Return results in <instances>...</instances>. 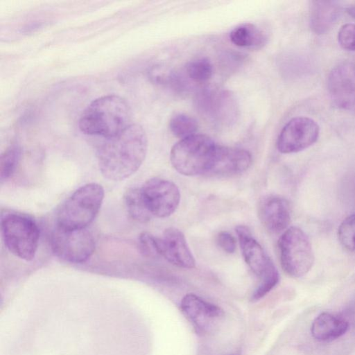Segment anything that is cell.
<instances>
[{
	"mask_svg": "<svg viewBox=\"0 0 355 355\" xmlns=\"http://www.w3.org/2000/svg\"><path fill=\"white\" fill-rule=\"evenodd\" d=\"M147 148L146 132L137 123H131L119 133L104 138L96 151L102 175L113 181L129 178L142 164Z\"/></svg>",
	"mask_w": 355,
	"mask_h": 355,
	"instance_id": "obj_1",
	"label": "cell"
},
{
	"mask_svg": "<svg viewBox=\"0 0 355 355\" xmlns=\"http://www.w3.org/2000/svg\"><path fill=\"white\" fill-rule=\"evenodd\" d=\"M130 119L128 102L118 95L110 94L94 100L83 112L78 125L84 134L108 138L130 125Z\"/></svg>",
	"mask_w": 355,
	"mask_h": 355,
	"instance_id": "obj_2",
	"label": "cell"
},
{
	"mask_svg": "<svg viewBox=\"0 0 355 355\" xmlns=\"http://www.w3.org/2000/svg\"><path fill=\"white\" fill-rule=\"evenodd\" d=\"M104 198V189L92 182L76 189L60 206L55 225L67 230L86 228L98 213Z\"/></svg>",
	"mask_w": 355,
	"mask_h": 355,
	"instance_id": "obj_3",
	"label": "cell"
},
{
	"mask_svg": "<svg viewBox=\"0 0 355 355\" xmlns=\"http://www.w3.org/2000/svg\"><path fill=\"white\" fill-rule=\"evenodd\" d=\"M217 144L208 136L195 134L180 139L172 147L170 160L180 174L194 176L207 174Z\"/></svg>",
	"mask_w": 355,
	"mask_h": 355,
	"instance_id": "obj_4",
	"label": "cell"
},
{
	"mask_svg": "<svg viewBox=\"0 0 355 355\" xmlns=\"http://www.w3.org/2000/svg\"><path fill=\"white\" fill-rule=\"evenodd\" d=\"M1 232L7 249L15 257L29 261L36 254L40 230L31 217L16 212L1 215Z\"/></svg>",
	"mask_w": 355,
	"mask_h": 355,
	"instance_id": "obj_5",
	"label": "cell"
},
{
	"mask_svg": "<svg viewBox=\"0 0 355 355\" xmlns=\"http://www.w3.org/2000/svg\"><path fill=\"white\" fill-rule=\"evenodd\" d=\"M278 246L282 268L288 276L297 278L309 272L314 263V253L302 230L288 227L279 237Z\"/></svg>",
	"mask_w": 355,
	"mask_h": 355,
	"instance_id": "obj_6",
	"label": "cell"
},
{
	"mask_svg": "<svg viewBox=\"0 0 355 355\" xmlns=\"http://www.w3.org/2000/svg\"><path fill=\"white\" fill-rule=\"evenodd\" d=\"M51 248L55 256L73 263L87 261L95 250L93 234L87 229L67 230L55 225L50 236Z\"/></svg>",
	"mask_w": 355,
	"mask_h": 355,
	"instance_id": "obj_7",
	"label": "cell"
},
{
	"mask_svg": "<svg viewBox=\"0 0 355 355\" xmlns=\"http://www.w3.org/2000/svg\"><path fill=\"white\" fill-rule=\"evenodd\" d=\"M198 112L216 125L230 126L235 122L238 107L233 95L227 90L206 86L196 96Z\"/></svg>",
	"mask_w": 355,
	"mask_h": 355,
	"instance_id": "obj_8",
	"label": "cell"
},
{
	"mask_svg": "<svg viewBox=\"0 0 355 355\" xmlns=\"http://www.w3.org/2000/svg\"><path fill=\"white\" fill-rule=\"evenodd\" d=\"M145 203L153 216L166 218L178 208L180 193L173 182L154 178L140 187Z\"/></svg>",
	"mask_w": 355,
	"mask_h": 355,
	"instance_id": "obj_9",
	"label": "cell"
},
{
	"mask_svg": "<svg viewBox=\"0 0 355 355\" xmlns=\"http://www.w3.org/2000/svg\"><path fill=\"white\" fill-rule=\"evenodd\" d=\"M319 132V126L312 119L306 116L293 118L279 135L277 149L284 154L302 151L317 141Z\"/></svg>",
	"mask_w": 355,
	"mask_h": 355,
	"instance_id": "obj_10",
	"label": "cell"
},
{
	"mask_svg": "<svg viewBox=\"0 0 355 355\" xmlns=\"http://www.w3.org/2000/svg\"><path fill=\"white\" fill-rule=\"evenodd\" d=\"M236 232L244 260L259 281L279 275L272 261L253 238L249 228L239 225Z\"/></svg>",
	"mask_w": 355,
	"mask_h": 355,
	"instance_id": "obj_11",
	"label": "cell"
},
{
	"mask_svg": "<svg viewBox=\"0 0 355 355\" xmlns=\"http://www.w3.org/2000/svg\"><path fill=\"white\" fill-rule=\"evenodd\" d=\"M327 87L336 105L347 110H355V66L345 62L330 72Z\"/></svg>",
	"mask_w": 355,
	"mask_h": 355,
	"instance_id": "obj_12",
	"label": "cell"
},
{
	"mask_svg": "<svg viewBox=\"0 0 355 355\" xmlns=\"http://www.w3.org/2000/svg\"><path fill=\"white\" fill-rule=\"evenodd\" d=\"M251 162L252 157L248 150L217 145L207 174L220 177L238 175L245 171Z\"/></svg>",
	"mask_w": 355,
	"mask_h": 355,
	"instance_id": "obj_13",
	"label": "cell"
},
{
	"mask_svg": "<svg viewBox=\"0 0 355 355\" xmlns=\"http://www.w3.org/2000/svg\"><path fill=\"white\" fill-rule=\"evenodd\" d=\"M159 255L182 268H193L196 262L184 234L175 227L166 229L157 238Z\"/></svg>",
	"mask_w": 355,
	"mask_h": 355,
	"instance_id": "obj_14",
	"label": "cell"
},
{
	"mask_svg": "<svg viewBox=\"0 0 355 355\" xmlns=\"http://www.w3.org/2000/svg\"><path fill=\"white\" fill-rule=\"evenodd\" d=\"M180 308L198 332H206L223 315V310L194 294H187L182 300Z\"/></svg>",
	"mask_w": 355,
	"mask_h": 355,
	"instance_id": "obj_15",
	"label": "cell"
},
{
	"mask_svg": "<svg viewBox=\"0 0 355 355\" xmlns=\"http://www.w3.org/2000/svg\"><path fill=\"white\" fill-rule=\"evenodd\" d=\"M258 216L269 232L274 234L284 232L288 229L291 220L290 204L283 197H265L259 203Z\"/></svg>",
	"mask_w": 355,
	"mask_h": 355,
	"instance_id": "obj_16",
	"label": "cell"
},
{
	"mask_svg": "<svg viewBox=\"0 0 355 355\" xmlns=\"http://www.w3.org/2000/svg\"><path fill=\"white\" fill-rule=\"evenodd\" d=\"M348 328L349 322L346 319L331 313L323 312L313 321L311 332L315 339L327 342L341 337Z\"/></svg>",
	"mask_w": 355,
	"mask_h": 355,
	"instance_id": "obj_17",
	"label": "cell"
},
{
	"mask_svg": "<svg viewBox=\"0 0 355 355\" xmlns=\"http://www.w3.org/2000/svg\"><path fill=\"white\" fill-rule=\"evenodd\" d=\"M311 3V28L316 34L325 33L338 18L341 8L334 1H313Z\"/></svg>",
	"mask_w": 355,
	"mask_h": 355,
	"instance_id": "obj_18",
	"label": "cell"
},
{
	"mask_svg": "<svg viewBox=\"0 0 355 355\" xmlns=\"http://www.w3.org/2000/svg\"><path fill=\"white\" fill-rule=\"evenodd\" d=\"M230 39L234 45L249 49H259L267 42L265 33L251 23L236 26L230 32Z\"/></svg>",
	"mask_w": 355,
	"mask_h": 355,
	"instance_id": "obj_19",
	"label": "cell"
},
{
	"mask_svg": "<svg viewBox=\"0 0 355 355\" xmlns=\"http://www.w3.org/2000/svg\"><path fill=\"white\" fill-rule=\"evenodd\" d=\"M123 201L129 216L139 223H146L153 217L143 198L140 188H130L124 193Z\"/></svg>",
	"mask_w": 355,
	"mask_h": 355,
	"instance_id": "obj_20",
	"label": "cell"
},
{
	"mask_svg": "<svg viewBox=\"0 0 355 355\" xmlns=\"http://www.w3.org/2000/svg\"><path fill=\"white\" fill-rule=\"evenodd\" d=\"M21 155V147L17 144H12L1 154L0 159V180L3 182L9 179L15 173Z\"/></svg>",
	"mask_w": 355,
	"mask_h": 355,
	"instance_id": "obj_21",
	"label": "cell"
},
{
	"mask_svg": "<svg viewBox=\"0 0 355 355\" xmlns=\"http://www.w3.org/2000/svg\"><path fill=\"white\" fill-rule=\"evenodd\" d=\"M169 129L174 136L182 139L195 135L198 129V123L193 117L178 113L171 118Z\"/></svg>",
	"mask_w": 355,
	"mask_h": 355,
	"instance_id": "obj_22",
	"label": "cell"
},
{
	"mask_svg": "<svg viewBox=\"0 0 355 355\" xmlns=\"http://www.w3.org/2000/svg\"><path fill=\"white\" fill-rule=\"evenodd\" d=\"M185 73L188 78L193 82L205 83L212 76L213 66L207 58H198L187 64Z\"/></svg>",
	"mask_w": 355,
	"mask_h": 355,
	"instance_id": "obj_23",
	"label": "cell"
},
{
	"mask_svg": "<svg viewBox=\"0 0 355 355\" xmlns=\"http://www.w3.org/2000/svg\"><path fill=\"white\" fill-rule=\"evenodd\" d=\"M338 237L345 250L355 253V214L347 216L340 223Z\"/></svg>",
	"mask_w": 355,
	"mask_h": 355,
	"instance_id": "obj_24",
	"label": "cell"
},
{
	"mask_svg": "<svg viewBox=\"0 0 355 355\" xmlns=\"http://www.w3.org/2000/svg\"><path fill=\"white\" fill-rule=\"evenodd\" d=\"M140 252L147 257H155L159 255L157 237L148 232H143L139 237Z\"/></svg>",
	"mask_w": 355,
	"mask_h": 355,
	"instance_id": "obj_25",
	"label": "cell"
},
{
	"mask_svg": "<svg viewBox=\"0 0 355 355\" xmlns=\"http://www.w3.org/2000/svg\"><path fill=\"white\" fill-rule=\"evenodd\" d=\"M338 41L343 49L355 51V24L342 26L338 31Z\"/></svg>",
	"mask_w": 355,
	"mask_h": 355,
	"instance_id": "obj_26",
	"label": "cell"
},
{
	"mask_svg": "<svg viewBox=\"0 0 355 355\" xmlns=\"http://www.w3.org/2000/svg\"><path fill=\"white\" fill-rule=\"evenodd\" d=\"M218 245L226 252L233 253L236 250L235 238L227 232H220L217 236Z\"/></svg>",
	"mask_w": 355,
	"mask_h": 355,
	"instance_id": "obj_27",
	"label": "cell"
},
{
	"mask_svg": "<svg viewBox=\"0 0 355 355\" xmlns=\"http://www.w3.org/2000/svg\"><path fill=\"white\" fill-rule=\"evenodd\" d=\"M347 12L350 16L355 19V5L348 8Z\"/></svg>",
	"mask_w": 355,
	"mask_h": 355,
	"instance_id": "obj_28",
	"label": "cell"
}]
</instances>
